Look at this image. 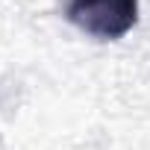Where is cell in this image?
<instances>
[{
    "mask_svg": "<svg viewBox=\"0 0 150 150\" xmlns=\"http://www.w3.org/2000/svg\"><path fill=\"white\" fill-rule=\"evenodd\" d=\"M65 18L91 38H124L138 21V0H68Z\"/></svg>",
    "mask_w": 150,
    "mask_h": 150,
    "instance_id": "obj_1",
    "label": "cell"
}]
</instances>
